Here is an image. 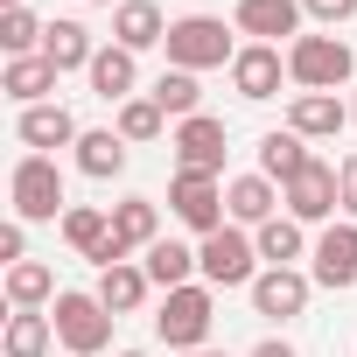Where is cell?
I'll use <instances>...</instances> for the list:
<instances>
[{"label":"cell","mask_w":357,"mask_h":357,"mask_svg":"<svg viewBox=\"0 0 357 357\" xmlns=\"http://www.w3.org/2000/svg\"><path fill=\"white\" fill-rule=\"evenodd\" d=\"M161 126H168V112H161L147 91H140V98H126V105H119V119H112V133H119L126 147H147V140H161Z\"/></svg>","instance_id":"f546056e"},{"label":"cell","mask_w":357,"mask_h":357,"mask_svg":"<svg viewBox=\"0 0 357 357\" xmlns=\"http://www.w3.org/2000/svg\"><path fill=\"white\" fill-rule=\"evenodd\" d=\"M147 287H154V280H147V266H133V259H126V266H105L91 294H98V301H105L112 315H140V301H147Z\"/></svg>","instance_id":"cb8c5ba5"},{"label":"cell","mask_w":357,"mask_h":357,"mask_svg":"<svg viewBox=\"0 0 357 357\" xmlns=\"http://www.w3.org/2000/svg\"><path fill=\"white\" fill-rule=\"evenodd\" d=\"M252 245H259V259H266V266H294V259L308 252V225H294V218L280 211V218H266V225L252 231Z\"/></svg>","instance_id":"484cf974"},{"label":"cell","mask_w":357,"mask_h":357,"mask_svg":"<svg viewBox=\"0 0 357 357\" xmlns=\"http://www.w3.org/2000/svg\"><path fill=\"white\" fill-rule=\"evenodd\" d=\"M280 204H287L294 225H329V218L343 211V197H336V168H329V161H308L294 183H280Z\"/></svg>","instance_id":"9c48e42d"},{"label":"cell","mask_w":357,"mask_h":357,"mask_svg":"<svg viewBox=\"0 0 357 357\" xmlns=\"http://www.w3.org/2000/svg\"><path fill=\"white\" fill-rule=\"evenodd\" d=\"M183 357H225V350H183Z\"/></svg>","instance_id":"8d00e7d4"},{"label":"cell","mask_w":357,"mask_h":357,"mask_svg":"<svg viewBox=\"0 0 357 357\" xmlns=\"http://www.w3.org/2000/svg\"><path fill=\"white\" fill-rule=\"evenodd\" d=\"M112 231H119L133 252H147V245L161 238V211H154V197H119V204H112Z\"/></svg>","instance_id":"83f0119b"},{"label":"cell","mask_w":357,"mask_h":357,"mask_svg":"<svg viewBox=\"0 0 357 357\" xmlns=\"http://www.w3.org/2000/svg\"><path fill=\"white\" fill-rule=\"evenodd\" d=\"M43 56H50V63H56V77H63V70H91L98 43H91V29H84V22L56 15V22L43 29Z\"/></svg>","instance_id":"44dd1931"},{"label":"cell","mask_w":357,"mask_h":357,"mask_svg":"<svg viewBox=\"0 0 357 357\" xmlns=\"http://www.w3.org/2000/svg\"><path fill=\"white\" fill-rule=\"evenodd\" d=\"M252 315H266V322H294L301 308H308V294H315V280L301 273V266H266L252 287Z\"/></svg>","instance_id":"30bf717a"},{"label":"cell","mask_w":357,"mask_h":357,"mask_svg":"<svg viewBox=\"0 0 357 357\" xmlns=\"http://www.w3.org/2000/svg\"><path fill=\"white\" fill-rule=\"evenodd\" d=\"M43 29L50 22H36L29 8H8V15H0V50H8V56H43Z\"/></svg>","instance_id":"1f68e13d"},{"label":"cell","mask_w":357,"mask_h":357,"mask_svg":"<svg viewBox=\"0 0 357 357\" xmlns=\"http://www.w3.org/2000/svg\"><path fill=\"white\" fill-rule=\"evenodd\" d=\"M350 119H357V98H350Z\"/></svg>","instance_id":"60d3db41"},{"label":"cell","mask_w":357,"mask_h":357,"mask_svg":"<svg viewBox=\"0 0 357 357\" xmlns=\"http://www.w3.org/2000/svg\"><path fill=\"white\" fill-rule=\"evenodd\" d=\"M211 322H218V287H204V280L161 294V308H154V336L168 343V357L204 350V343H211Z\"/></svg>","instance_id":"6da1fadb"},{"label":"cell","mask_w":357,"mask_h":357,"mask_svg":"<svg viewBox=\"0 0 357 357\" xmlns=\"http://www.w3.org/2000/svg\"><path fill=\"white\" fill-rule=\"evenodd\" d=\"M280 77H287V56H280L273 43H245V50L231 56V91H238L245 105L280 98Z\"/></svg>","instance_id":"8fae6325"},{"label":"cell","mask_w":357,"mask_h":357,"mask_svg":"<svg viewBox=\"0 0 357 357\" xmlns=\"http://www.w3.org/2000/svg\"><path fill=\"white\" fill-rule=\"evenodd\" d=\"M252 357H301L294 343H280V336H266V343H252Z\"/></svg>","instance_id":"d590c367"},{"label":"cell","mask_w":357,"mask_h":357,"mask_svg":"<svg viewBox=\"0 0 357 357\" xmlns=\"http://www.w3.org/2000/svg\"><path fill=\"white\" fill-rule=\"evenodd\" d=\"M8 301H15V308H43V301H56V273H50L43 259L8 266Z\"/></svg>","instance_id":"4dcf8cb0"},{"label":"cell","mask_w":357,"mask_h":357,"mask_svg":"<svg viewBox=\"0 0 357 357\" xmlns=\"http://www.w3.org/2000/svg\"><path fill=\"white\" fill-rule=\"evenodd\" d=\"M15 133H22V147H29V154H50V147H77V133H84V126H77V112H70V105H56V98H50V105H29V112L15 119Z\"/></svg>","instance_id":"5bb4252c"},{"label":"cell","mask_w":357,"mask_h":357,"mask_svg":"<svg viewBox=\"0 0 357 357\" xmlns=\"http://www.w3.org/2000/svg\"><path fill=\"white\" fill-rule=\"evenodd\" d=\"M147 98L175 119V126H183V119H197L204 112V91H197V70H161L154 84H147Z\"/></svg>","instance_id":"4316f807"},{"label":"cell","mask_w":357,"mask_h":357,"mask_svg":"<svg viewBox=\"0 0 357 357\" xmlns=\"http://www.w3.org/2000/svg\"><path fill=\"white\" fill-rule=\"evenodd\" d=\"M112 43L119 50H161L168 43V22H161V8H154V0H119V8H112Z\"/></svg>","instance_id":"ac0fdd59"},{"label":"cell","mask_w":357,"mask_h":357,"mask_svg":"<svg viewBox=\"0 0 357 357\" xmlns=\"http://www.w3.org/2000/svg\"><path fill=\"white\" fill-rule=\"evenodd\" d=\"M119 168H126V140H119L112 126L77 133V175H91V183H112Z\"/></svg>","instance_id":"603a6c76"},{"label":"cell","mask_w":357,"mask_h":357,"mask_svg":"<svg viewBox=\"0 0 357 357\" xmlns=\"http://www.w3.org/2000/svg\"><path fill=\"white\" fill-rule=\"evenodd\" d=\"M308 161H315V154H308V140H301L294 126H273V133L259 140V175H266V183H294Z\"/></svg>","instance_id":"7402d4cb"},{"label":"cell","mask_w":357,"mask_h":357,"mask_svg":"<svg viewBox=\"0 0 357 357\" xmlns=\"http://www.w3.org/2000/svg\"><path fill=\"white\" fill-rule=\"evenodd\" d=\"M301 15L322 29H343V22H357V0H301Z\"/></svg>","instance_id":"d6a6232c"},{"label":"cell","mask_w":357,"mask_h":357,"mask_svg":"<svg viewBox=\"0 0 357 357\" xmlns=\"http://www.w3.org/2000/svg\"><path fill=\"white\" fill-rule=\"evenodd\" d=\"M50 343H56V322H50L43 308H15V315H8V336H0L8 357H50Z\"/></svg>","instance_id":"d4e9b609"},{"label":"cell","mask_w":357,"mask_h":357,"mask_svg":"<svg viewBox=\"0 0 357 357\" xmlns=\"http://www.w3.org/2000/svg\"><path fill=\"white\" fill-rule=\"evenodd\" d=\"M91 8H112V0H91Z\"/></svg>","instance_id":"ab89813d"},{"label":"cell","mask_w":357,"mask_h":357,"mask_svg":"<svg viewBox=\"0 0 357 357\" xmlns=\"http://www.w3.org/2000/svg\"><path fill=\"white\" fill-rule=\"evenodd\" d=\"M0 259H8V266L29 259V225H22V218H15V225H0Z\"/></svg>","instance_id":"836d02e7"},{"label":"cell","mask_w":357,"mask_h":357,"mask_svg":"<svg viewBox=\"0 0 357 357\" xmlns=\"http://www.w3.org/2000/svg\"><path fill=\"white\" fill-rule=\"evenodd\" d=\"M8 197H15V218L22 225H63V168L50 154H22L15 175H8Z\"/></svg>","instance_id":"277c9868"},{"label":"cell","mask_w":357,"mask_h":357,"mask_svg":"<svg viewBox=\"0 0 357 357\" xmlns=\"http://www.w3.org/2000/svg\"><path fill=\"white\" fill-rule=\"evenodd\" d=\"M308 280H315V287H329V294L357 287V218L322 225V238H315V252H308Z\"/></svg>","instance_id":"ba28073f"},{"label":"cell","mask_w":357,"mask_h":357,"mask_svg":"<svg viewBox=\"0 0 357 357\" xmlns=\"http://www.w3.org/2000/svg\"><path fill=\"white\" fill-rule=\"evenodd\" d=\"M168 211L183 218L197 238H211V231H225V183L218 175H204V168H175V183H168Z\"/></svg>","instance_id":"8992f818"},{"label":"cell","mask_w":357,"mask_h":357,"mask_svg":"<svg viewBox=\"0 0 357 357\" xmlns=\"http://www.w3.org/2000/svg\"><path fill=\"white\" fill-rule=\"evenodd\" d=\"M225 119H211V112H197V119H183L168 133V147H175V168H204V175H225Z\"/></svg>","instance_id":"7c38bea8"},{"label":"cell","mask_w":357,"mask_h":357,"mask_svg":"<svg viewBox=\"0 0 357 357\" xmlns=\"http://www.w3.org/2000/svg\"><path fill=\"white\" fill-rule=\"evenodd\" d=\"M84 77H91V91H98L105 105L140 98V91H133V84H140V56H133V50H119V43H105V50L91 56V70H84Z\"/></svg>","instance_id":"9a60e30c"},{"label":"cell","mask_w":357,"mask_h":357,"mask_svg":"<svg viewBox=\"0 0 357 357\" xmlns=\"http://www.w3.org/2000/svg\"><path fill=\"white\" fill-rule=\"evenodd\" d=\"M0 91H8L22 112H29V105H50V91H56V63H50V56H8Z\"/></svg>","instance_id":"ffe728a7"},{"label":"cell","mask_w":357,"mask_h":357,"mask_svg":"<svg viewBox=\"0 0 357 357\" xmlns=\"http://www.w3.org/2000/svg\"><path fill=\"white\" fill-rule=\"evenodd\" d=\"M225 211H231V225L259 231L266 218H280V190L266 183V175H231L225 183Z\"/></svg>","instance_id":"d6986e66"},{"label":"cell","mask_w":357,"mask_h":357,"mask_svg":"<svg viewBox=\"0 0 357 357\" xmlns=\"http://www.w3.org/2000/svg\"><path fill=\"white\" fill-rule=\"evenodd\" d=\"M336 197H343V218H357V154L336 161Z\"/></svg>","instance_id":"e575fe53"},{"label":"cell","mask_w":357,"mask_h":357,"mask_svg":"<svg viewBox=\"0 0 357 357\" xmlns=\"http://www.w3.org/2000/svg\"><path fill=\"white\" fill-rule=\"evenodd\" d=\"M8 8H29V0H0V15H8Z\"/></svg>","instance_id":"74e56055"},{"label":"cell","mask_w":357,"mask_h":357,"mask_svg":"<svg viewBox=\"0 0 357 357\" xmlns=\"http://www.w3.org/2000/svg\"><path fill=\"white\" fill-rule=\"evenodd\" d=\"M350 70H357V56L343 36H294L287 43V77L301 91H336V84H350Z\"/></svg>","instance_id":"5b68a950"},{"label":"cell","mask_w":357,"mask_h":357,"mask_svg":"<svg viewBox=\"0 0 357 357\" xmlns=\"http://www.w3.org/2000/svg\"><path fill=\"white\" fill-rule=\"evenodd\" d=\"M343 119H350V105H343L336 91H294V105H287V126H294L301 140H336Z\"/></svg>","instance_id":"2e32d148"},{"label":"cell","mask_w":357,"mask_h":357,"mask_svg":"<svg viewBox=\"0 0 357 357\" xmlns=\"http://www.w3.org/2000/svg\"><path fill=\"white\" fill-rule=\"evenodd\" d=\"M197 259H204V287H252V280H259V245L245 238V225L211 231V238L197 245Z\"/></svg>","instance_id":"52a82bcc"},{"label":"cell","mask_w":357,"mask_h":357,"mask_svg":"<svg viewBox=\"0 0 357 357\" xmlns=\"http://www.w3.org/2000/svg\"><path fill=\"white\" fill-rule=\"evenodd\" d=\"M231 29L252 36V43H273V50H280V36H287V43L301 36V0H238Z\"/></svg>","instance_id":"4fadbf2b"},{"label":"cell","mask_w":357,"mask_h":357,"mask_svg":"<svg viewBox=\"0 0 357 357\" xmlns=\"http://www.w3.org/2000/svg\"><path fill=\"white\" fill-rule=\"evenodd\" d=\"M56 231H63V245H70V252H84V259H91V252H98V245L112 238V211H91V204H70Z\"/></svg>","instance_id":"f1b7e54d"},{"label":"cell","mask_w":357,"mask_h":357,"mask_svg":"<svg viewBox=\"0 0 357 357\" xmlns=\"http://www.w3.org/2000/svg\"><path fill=\"white\" fill-rule=\"evenodd\" d=\"M50 322H56V343L70 350V357H98L105 343H112V308L98 301V294H84V287H63L56 301H50Z\"/></svg>","instance_id":"3957f363"},{"label":"cell","mask_w":357,"mask_h":357,"mask_svg":"<svg viewBox=\"0 0 357 357\" xmlns=\"http://www.w3.org/2000/svg\"><path fill=\"white\" fill-rule=\"evenodd\" d=\"M119 357H147V350H119Z\"/></svg>","instance_id":"f35d334b"},{"label":"cell","mask_w":357,"mask_h":357,"mask_svg":"<svg viewBox=\"0 0 357 357\" xmlns=\"http://www.w3.org/2000/svg\"><path fill=\"white\" fill-rule=\"evenodd\" d=\"M168 70H231L238 43L218 15H183V22H168Z\"/></svg>","instance_id":"7a4b0ae2"},{"label":"cell","mask_w":357,"mask_h":357,"mask_svg":"<svg viewBox=\"0 0 357 357\" xmlns=\"http://www.w3.org/2000/svg\"><path fill=\"white\" fill-rule=\"evenodd\" d=\"M140 266H147V280H154L161 294H175V287H190V280L204 273L197 245H183V238H154V245L140 252Z\"/></svg>","instance_id":"e0dca14e"}]
</instances>
